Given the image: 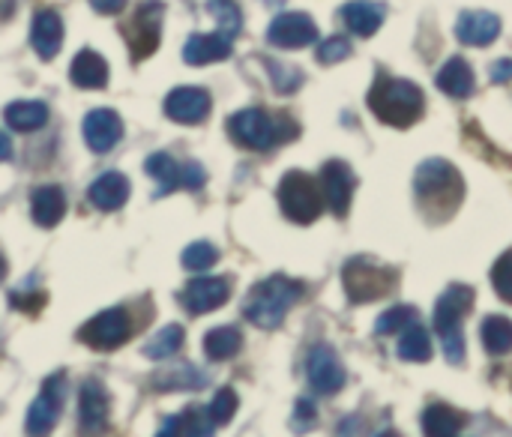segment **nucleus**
Wrapping results in <instances>:
<instances>
[{
	"instance_id": "8",
	"label": "nucleus",
	"mask_w": 512,
	"mask_h": 437,
	"mask_svg": "<svg viewBox=\"0 0 512 437\" xmlns=\"http://www.w3.org/2000/svg\"><path fill=\"white\" fill-rule=\"evenodd\" d=\"M66 393H69V384H66V375H51L45 384H42V393L33 399L30 411H27V420H24V429L27 435H48L60 414H63V402H66Z\"/></svg>"
},
{
	"instance_id": "15",
	"label": "nucleus",
	"mask_w": 512,
	"mask_h": 437,
	"mask_svg": "<svg viewBox=\"0 0 512 437\" xmlns=\"http://www.w3.org/2000/svg\"><path fill=\"white\" fill-rule=\"evenodd\" d=\"M210 93L201 90V87H174L165 99V114L174 120V123H183V126H198L207 120L210 114Z\"/></svg>"
},
{
	"instance_id": "28",
	"label": "nucleus",
	"mask_w": 512,
	"mask_h": 437,
	"mask_svg": "<svg viewBox=\"0 0 512 437\" xmlns=\"http://www.w3.org/2000/svg\"><path fill=\"white\" fill-rule=\"evenodd\" d=\"M153 387L162 390V393H171V390H201L207 387V375L189 363H180L174 369H165L159 375H153Z\"/></svg>"
},
{
	"instance_id": "17",
	"label": "nucleus",
	"mask_w": 512,
	"mask_h": 437,
	"mask_svg": "<svg viewBox=\"0 0 512 437\" xmlns=\"http://www.w3.org/2000/svg\"><path fill=\"white\" fill-rule=\"evenodd\" d=\"M108 414H111V396L102 387V381H96V378L84 381L81 396H78V423H81V429L84 432L102 429L108 423Z\"/></svg>"
},
{
	"instance_id": "21",
	"label": "nucleus",
	"mask_w": 512,
	"mask_h": 437,
	"mask_svg": "<svg viewBox=\"0 0 512 437\" xmlns=\"http://www.w3.org/2000/svg\"><path fill=\"white\" fill-rule=\"evenodd\" d=\"M231 57V39L225 33H192L183 45V60L189 66H204Z\"/></svg>"
},
{
	"instance_id": "26",
	"label": "nucleus",
	"mask_w": 512,
	"mask_h": 437,
	"mask_svg": "<svg viewBox=\"0 0 512 437\" xmlns=\"http://www.w3.org/2000/svg\"><path fill=\"white\" fill-rule=\"evenodd\" d=\"M3 117L15 132H36L48 123V105L39 99H18V102L6 105Z\"/></svg>"
},
{
	"instance_id": "14",
	"label": "nucleus",
	"mask_w": 512,
	"mask_h": 437,
	"mask_svg": "<svg viewBox=\"0 0 512 437\" xmlns=\"http://www.w3.org/2000/svg\"><path fill=\"white\" fill-rule=\"evenodd\" d=\"M231 297V279H222V276H204V279H195L186 285V291L180 294L183 306L189 315H207V312H216L219 306H225Z\"/></svg>"
},
{
	"instance_id": "42",
	"label": "nucleus",
	"mask_w": 512,
	"mask_h": 437,
	"mask_svg": "<svg viewBox=\"0 0 512 437\" xmlns=\"http://www.w3.org/2000/svg\"><path fill=\"white\" fill-rule=\"evenodd\" d=\"M9 303L18 312H39L45 306V294L42 291H21V294H12Z\"/></svg>"
},
{
	"instance_id": "3",
	"label": "nucleus",
	"mask_w": 512,
	"mask_h": 437,
	"mask_svg": "<svg viewBox=\"0 0 512 437\" xmlns=\"http://www.w3.org/2000/svg\"><path fill=\"white\" fill-rule=\"evenodd\" d=\"M228 132L240 147L264 153L297 138L300 126L288 114H270L264 108H243L228 120Z\"/></svg>"
},
{
	"instance_id": "36",
	"label": "nucleus",
	"mask_w": 512,
	"mask_h": 437,
	"mask_svg": "<svg viewBox=\"0 0 512 437\" xmlns=\"http://www.w3.org/2000/svg\"><path fill=\"white\" fill-rule=\"evenodd\" d=\"M210 15L219 24V33H225L228 39H234L243 30V12L234 0H207Z\"/></svg>"
},
{
	"instance_id": "6",
	"label": "nucleus",
	"mask_w": 512,
	"mask_h": 437,
	"mask_svg": "<svg viewBox=\"0 0 512 437\" xmlns=\"http://www.w3.org/2000/svg\"><path fill=\"white\" fill-rule=\"evenodd\" d=\"M324 192L321 183L315 177H309L306 171H288L279 183V207L285 213V219L297 222V225H312L321 210H324Z\"/></svg>"
},
{
	"instance_id": "23",
	"label": "nucleus",
	"mask_w": 512,
	"mask_h": 437,
	"mask_svg": "<svg viewBox=\"0 0 512 437\" xmlns=\"http://www.w3.org/2000/svg\"><path fill=\"white\" fill-rule=\"evenodd\" d=\"M69 78H72L75 87L99 90V87L108 84V63H105L102 54L84 48V51L75 54V60H72V66H69Z\"/></svg>"
},
{
	"instance_id": "13",
	"label": "nucleus",
	"mask_w": 512,
	"mask_h": 437,
	"mask_svg": "<svg viewBox=\"0 0 512 437\" xmlns=\"http://www.w3.org/2000/svg\"><path fill=\"white\" fill-rule=\"evenodd\" d=\"M318 183H321V192H324L327 207H330L336 216H345V213H348V207H351V198H354V186H357L354 171H351L345 162L330 159V162L321 168Z\"/></svg>"
},
{
	"instance_id": "37",
	"label": "nucleus",
	"mask_w": 512,
	"mask_h": 437,
	"mask_svg": "<svg viewBox=\"0 0 512 437\" xmlns=\"http://www.w3.org/2000/svg\"><path fill=\"white\" fill-rule=\"evenodd\" d=\"M216 261H219V249L213 243H207V240H198V243L183 249V267L186 270L201 273V270H210Z\"/></svg>"
},
{
	"instance_id": "1",
	"label": "nucleus",
	"mask_w": 512,
	"mask_h": 437,
	"mask_svg": "<svg viewBox=\"0 0 512 437\" xmlns=\"http://www.w3.org/2000/svg\"><path fill=\"white\" fill-rule=\"evenodd\" d=\"M372 114L396 129H408L423 117L426 99L423 90L414 81L405 78H390V75H378V81L372 84L369 96H366Z\"/></svg>"
},
{
	"instance_id": "11",
	"label": "nucleus",
	"mask_w": 512,
	"mask_h": 437,
	"mask_svg": "<svg viewBox=\"0 0 512 437\" xmlns=\"http://www.w3.org/2000/svg\"><path fill=\"white\" fill-rule=\"evenodd\" d=\"M306 375H309V384L315 393L321 396H336L348 375H345V366L339 360V354L330 348V345H315L309 351V360H306Z\"/></svg>"
},
{
	"instance_id": "16",
	"label": "nucleus",
	"mask_w": 512,
	"mask_h": 437,
	"mask_svg": "<svg viewBox=\"0 0 512 437\" xmlns=\"http://www.w3.org/2000/svg\"><path fill=\"white\" fill-rule=\"evenodd\" d=\"M81 129H84V141H87V147L93 153H108L123 138V120L111 108H93L84 117V126Z\"/></svg>"
},
{
	"instance_id": "2",
	"label": "nucleus",
	"mask_w": 512,
	"mask_h": 437,
	"mask_svg": "<svg viewBox=\"0 0 512 437\" xmlns=\"http://www.w3.org/2000/svg\"><path fill=\"white\" fill-rule=\"evenodd\" d=\"M303 297V285L288 279V276H270L258 282L246 300H243V315L249 324L258 330H276L288 318L291 306Z\"/></svg>"
},
{
	"instance_id": "48",
	"label": "nucleus",
	"mask_w": 512,
	"mask_h": 437,
	"mask_svg": "<svg viewBox=\"0 0 512 437\" xmlns=\"http://www.w3.org/2000/svg\"><path fill=\"white\" fill-rule=\"evenodd\" d=\"M6 279V261H3V255H0V282Z\"/></svg>"
},
{
	"instance_id": "41",
	"label": "nucleus",
	"mask_w": 512,
	"mask_h": 437,
	"mask_svg": "<svg viewBox=\"0 0 512 437\" xmlns=\"http://www.w3.org/2000/svg\"><path fill=\"white\" fill-rule=\"evenodd\" d=\"M351 42L345 39V36H330V39H324L321 45H318V51H315V57H318V63H342L345 57H351Z\"/></svg>"
},
{
	"instance_id": "35",
	"label": "nucleus",
	"mask_w": 512,
	"mask_h": 437,
	"mask_svg": "<svg viewBox=\"0 0 512 437\" xmlns=\"http://www.w3.org/2000/svg\"><path fill=\"white\" fill-rule=\"evenodd\" d=\"M420 321V312L414 306H393L387 309L378 321H375V333L378 336H393V333H405L411 324Z\"/></svg>"
},
{
	"instance_id": "19",
	"label": "nucleus",
	"mask_w": 512,
	"mask_h": 437,
	"mask_svg": "<svg viewBox=\"0 0 512 437\" xmlns=\"http://www.w3.org/2000/svg\"><path fill=\"white\" fill-rule=\"evenodd\" d=\"M456 36H459V42L474 45V48L492 45L501 36V18L495 12H483V9L462 12V18L456 24Z\"/></svg>"
},
{
	"instance_id": "40",
	"label": "nucleus",
	"mask_w": 512,
	"mask_h": 437,
	"mask_svg": "<svg viewBox=\"0 0 512 437\" xmlns=\"http://www.w3.org/2000/svg\"><path fill=\"white\" fill-rule=\"evenodd\" d=\"M492 285L501 300L512 303V252H504L492 267Z\"/></svg>"
},
{
	"instance_id": "47",
	"label": "nucleus",
	"mask_w": 512,
	"mask_h": 437,
	"mask_svg": "<svg viewBox=\"0 0 512 437\" xmlns=\"http://www.w3.org/2000/svg\"><path fill=\"white\" fill-rule=\"evenodd\" d=\"M9 156H12V141L0 132V162H3V159H9Z\"/></svg>"
},
{
	"instance_id": "25",
	"label": "nucleus",
	"mask_w": 512,
	"mask_h": 437,
	"mask_svg": "<svg viewBox=\"0 0 512 437\" xmlns=\"http://www.w3.org/2000/svg\"><path fill=\"white\" fill-rule=\"evenodd\" d=\"M435 81H438V87H441L447 96H453V99H468V96L474 93V87H477L474 69H471V63L462 60V57H450V60L441 66V72H438Z\"/></svg>"
},
{
	"instance_id": "39",
	"label": "nucleus",
	"mask_w": 512,
	"mask_h": 437,
	"mask_svg": "<svg viewBox=\"0 0 512 437\" xmlns=\"http://www.w3.org/2000/svg\"><path fill=\"white\" fill-rule=\"evenodd\" d=\"M267 72H270V78H273V84H276L279 93H294V90L303 84V72L294 69V66H288V63L270 60V63H267Z\"/></svg>"
},
{
	"instance_id": "20",
	"label": "nucleus",
	"mask_w": 512,
	"mask_h": 437,
	"mask_svg": "<svg viewBox=\"0 0 512 437\" xmlns=\"http://www.w3.org/2000/svg\"><path fill=\"white\" fill-rule=\"evenodd\" d=\"M87 201L102 213H114L129 201V180L120 171H105L102 177H96L90 183Z\"/></svg>"
},
{
	"instance_id": "7",
	"label": "nucleus",
	"mask_w": 512,
	"mask_h": 437,
	"mask_svg": "<svg viewBox=\"0 0 512 437\" xmlns=\"http://www.w3.org/2000/svg\"><path fill=\"white\" fill-rule=\"evenodd\" d=\"M342 285H345V297L354 306H360V303H372V300L387 297L396 285V273L390 267L372 264L366 258H351L342 267Z\"/></svg>"
},
{
	"instance_id": "45",
	"label": "nucleus",
	"mask_w": 512,
	"mask_h": 437,
	"mask_svg": "<svg viewBox=\"0 0 512 437\" xmlns=\"http://www.w3.org/2000/svg\"><path fill=\"white\" fill-rule=\"evenodd\" d=\"M90 6L102 15H117V12H123L126 0H90Z\"/></svg>"
},
{
	"instance_id": "34",
	"label": "nucleus",
	"mask_w": 512,
	"mask_h": 437,
	"mask_svg": "<svg viewBox=\"0 0 512 437\" xmlns=\"http://www.w3.org/2000/svg\"><path fill=\"white\" fill-rule=\"evenodd\" d=\"M183 327L180 324H168V327H162L147 345H144V357L147 360H168V357H174L180 348H183Z\"/></svg>"
},
{
	"instance_id": "27",
	"label": "nucleus",
	"mask_w": 512,
	"mask_h": 437,
	"mask_svg": "<svg viewBox=\"0 0 512 437\" xmlns=\"http://www.w3.org/2000/svg\"><path fill=\"white\" fill-rule=\"evenodd\" d=\"M468 426V417L450 405H432L423 414V432L432 437H456Z\"/></svg>"
},
{
	"instance_id": "22",
	"label": "nucleus",
	"mask_w": 512,
	"mask_h": 437,
	"mask_svg": "<svg viewBox=\"0 0 512 437\" xmlns=\"http://www.w3.org/2000/svg\"><path fill=\"white\" fill-rule=\"evenodd\" d=\"M30 216L39 228H54L66 216V195L60 186H39L30 195Z\"/></svg>"
},
{
	"instance_id": "44",
	"label": "nucleus",
	"mask_w": 512,
	"mask_h": 437,
	"mask_svg": "<svg viewBox=\"0 0 512 437\" xmlns=\"http://www.w3.org/2000/svg\"><path fill=\"white\" fill-rule=\"evenodd\" d=\"M489 78L495 84H504V81H512V60H498L489 72Z\"/></svg>"
},
{
	"instance_id": "33",
	"label": "nucleus",
	"mask_w": 512,
	"mask_h": 437,
	"mask_svg": "<svg viewBox=\"0 0 512 437\" xmlns=\"http://www.w3.org/2000/svg\"><path fill=\"white\" fill-rule=\"evenodd\" d=\"M399 357H402L405 363H429V360H432V339H429V333L420 327V321L411 324V327L402 333V339H399Z\"/></svg>"
},
{
	"instance_id": "49",
	"label": "nucleus",
	"mask_w": 512,
	"mask_h": 437,
	"mask_svg": "<svg viewBox=\"0 0 512 437\" xmlns=\"http://www.w3.org/2000/svg\"><path fill=\"white\" fill-rule=\"evenodd\" d=\"M264 3H267V6H282L285 0H264Z\"/></svg>"
},
{
	"instance_id": "4",
	"label": "nucleus",
	"mask_w": 512,
	"mask_h": 437,
	"mask_svg": "<svg viewBox=\"0 0 512 437\" xmlns=\"http://www.w3.org/2000/svg\"><path fill=\"white\" fill-rule=\"evenodd\" d=\"M474 306V288L468 285H450L435 306V333L441 339L447 363L459 366L465 360V336H462V318Z\"/></svg>"
},
{
	"instance_id": "31",
	"label": "nucleus",
	"mask_w": 512,
	"mask_h": 437,
	"mask_svg": "<svg viewBox=\"0 0 512 437\" xmlns=\"http://www.w3.org/2000/svg\"><path fill=\"white\" fill-rule=\"evenodd\" d=\"M483 336V348L492 357H504L507 351H512V321L504 315H489L480 327Z\"/></svg>"
},
{
	"instance_id": "30",
	"label": "nucleus",
	"mask_w": 512,
	"mask_h": 437,
	"mask_svg": "<svg viewBox=\"0 0 512 437\" xmlns=\"http://www.w3.org/2000/svg\"><path fill=\"white\" fill-rule=\"evenodd\" d=\"M243 348V336L240 330L234 327H216L204 336V354L213 360V363H222V360H231L237 357Z\"/></svg>"
},
{
	"instance_id": "29",
	"label": "nucleus",
	"mask_w": 512,
	"mask_h": 437,
	"mask_svg": "<svg viewBox=\"0 0 512 437\" xmlns=\"http://www.w3.org/2000/svg\"><path fill=\"white\" fill-rule=\"evenodd\" d=\"M144 171L159 183V195H168L174 189H183V165H177L168 153H153L147 159Z\"/></svg>"
},
{
	"instance_id": "46",
	"label": "nucleus",
	"mask_w": 512,
	"mask_h": 437,
	"mask_svg": "<svg viewBox=\"0 0 512 437\" xmlns=\"http://www.w3.org/2000/svg\"><path fill=\"white\" fill-rule=\"evenodd\" d=\"M312 417H315L312 402H309V399H300V402H297V423H309Z\"/></svg>"
},
{
	"instance_id": "43",
	"label": "nucleus",
	"mask_w": 512,
	"mask_h": 437,
	"mask_svg": "<svg viewBox=\"0 0 512 437\" xmlns=\"http://www.w3.org/2000/svg\"><path fill=\"white\" fill-rule=\"evenodd\" d=\"M207 183V171L198 162H183V189L198 192Z\"/></svg>"
},
{
	"instance_id": "10",
	"label": "nucleus",
	"mask_w": 512,
	"mask_h": 437,
	"mask_svg": "<svg viewBox=\"0 0 512 437\" xmlns=\"http://www.w3.org/2000/svg\"><path fill=\"white\" fill-rule=\"evenodd\" d=\"M162 15H165V6H162L159 0H147L144 6H138L132 24H129V30H126L132 60H144V57H150V54L159 48Z\"/></svg>"
},
{
	"instance_id": "32",
	"label": "nucleus",
	"mask_w": 512,
	"mask_h": 437,
	"mask_svg": "<svg viewBox=\"0 0 512 437\" xmlns=\"http://www.w3.org/2000/svg\"><path fill=\"white\" fill-rule=\"evenodd\" d=\"M213 420L207 417V414H201V411H186V414H180V417H168L162 426H159V435L162 437H171V435H192V437H201V435H213Z\"/></svg>"
},
{
	"instance_id": "12",
	"label": "nucleus",
	"mask_w": 512,
	"mask_h": 437,
	"mask_svg": "<svg viewBox=\"0 0 512 437\" xmlns=\"http://www.w3.org/2000/svg\"><path fill=\"white\" fill-rule=\"evenodd\" d=\"M318 39V27L306 12H282L267 27V42L285 51L306 48Z\"/></svg>"
},
{
	"instance_id": "18",
	"label": "nucleus",
	"mask_w": 512,
	"mask_h": 437,
	"mask_svg": "<svg viewBox=\"0 0 512 437\" xmlns=\"http://www.w3.org/2000/svg\"><path fill=\"white\" fill-rule=\"evenodd\" d=\"M30 45L42 60H54L63 45V21L54 9H39L30 27Z\"/></svg>"
},
{
	"instance_id": "24",
	"label": "nucleus",
	"mask_w": 512,
	"mask_h": 437,
	"mask_svg": "<svg viewBox=\"0 0 512 437\" xmlns=\"http://www.w3.org/2000/svg\"><path fill=\"white\" fill-rule=\"evenodd\" d=\"M342 21L357 36H375L384 24V6L372 0H351L342 6Z\"/></svg>"
},
{
	"instance_id": "9",
	"label": "nucleus",
	"mask_w": 512,
	"mask_h": 437,
	"mask_svg": "<svg viewBox=\"0 0 512 437\" xmlns=\"http://www.w3.org/2000/svg\"><path fill=\"white\" fill-rule=\"evenodd\" d=\"M129 336H132V321H129L126 309H105L93 321H87L78 333V339L96 351H114V348L126 345Z\"/></svg>"
},
{
	"instance_id": "5",
	"label": "nucleus",
	"mask_w": 512,
	"mask_h": 437,
	"mask_svg": "<svg viewBox=\"0 0 512 437\" xmlns=\"http://www.w3.org/2000/svg\"><path fill=\"white\" fill-rule=\"evenodd\" d=\"M414 192L426 207H444L453 210L462 201V177L447 159H426L414 174Z\"/></svg>"
},
{
	"instance_id": "38",
	"label": "nucleus",
	"mask_w": 512,
	"mask_h": 437,
	"mask_svg": "<svg viewBox=\"0 0 512 437\" xmlns=\"http://www.w3.org/2000/svg\"><path fill=\"white\" fill-rule=\"evenodd\" d=\"M234 414H237V393L225 387V390H219L213 396V402L207 408V417L213 420V426H225V423H231Z\"/></svg>"
}]
</instances>
